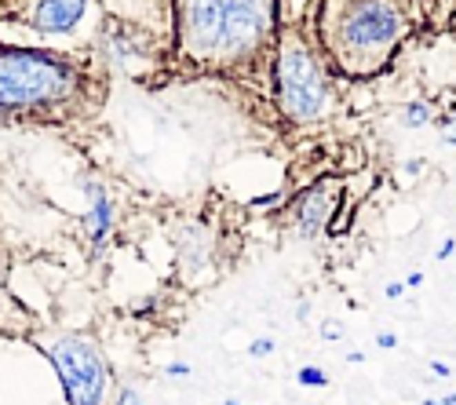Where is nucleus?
I'll return each mask as SVG.
<instances>
[{
    "mask_svg": "<svg viewBox=\"0 0 456 405\" xmlns=\"http://www.w3.org/2000/svg\"><path fill=\"white\" fill-rule=\"evenodd\" d=\"M270 19V0H179V44L197 62L252 52Z\"/></svg>",
    "mask_w": 456,
    "mask_h": 405,
    "instance_id": "f257e3e1",
    "label": "nucleus"
},
{
    "mask_svg": "<svg viewBox=\"0 0 456 405\" xmlns=\"http://www.w3.org/2000/svg\"><path fill=\"white\" fill-rule=\"evenodd\" d=\"M402 0H328L325 4V41L339 66L365 73L379 66L405 33Z\"/></svg>",
    "mask_w": 456,
    "mask_h": 405,
    "instance_id": "f03ea898",
    "label": "nucleus"
},
{
    "mask_svg": "<svg viewBox=\"0 0 456 405\" xmlns=\"http://www.w3.org/2000/svg\"><path fill=\"white\" fill-rule=\"evenodd\" d=\"M70 70L59 59L37 52H8L0 55V113L55 103L70 92Z\"/></svg>",
    "mask_w": 456,
    "mask_h": 405,
    "instance_id": "7ed1b4c3",
    "label": "nucleus"
},
{
    "mask_svg": "<svg viewBox=\"0 0 456 405\" xmlns=\"http://www.w3.org/2000/svg\"><path fill=\"white\" fill-rule=\"evenodd\" d=\"M37 347L55 365L70 405H103L106 402L110 365L103 358V350L88 336H52V339H41Z\"/></svg>",
    "mask_w": 456,
    "mask_h": 405,
    "instance_id": "20e7f679",
    "label": "nucleus"
},
{
    "mask_svg": "<svg viewBox=\"0 0 456 405\" xmlns=\"http://www.w3.org/2000/svg\"><path fill=\"white\" fill-rule=\"evenodd\" d=\"M277 92H281V110L293 121H314L328 106V81L318 66V59L307 44L285 41L281 59H277Z\"/></svg>",
    "mask_w": 456,
    "mask_h": 405,
    "instance_id": "39448f33",
    "label": "nucleus"
},
{
    "mask_svg": "<svg viewBox=\"0 0 456 405\" xmlns=\"http://www.w3.org/2000/svg\"><path fill=\"white\" fill-rule=\"evenodd\" d=\"M336 205H339V186H336V183H318V186L303 190V194L296 197V205H293L296 230H299L303 237L321 234L325 226H328V219H333Z\"/></svg>",
    "mask_w": 456,
    "mask_h": 405,
    "instance_id": "423d86ee",
    "label": "nucleus"
},
{
    "mask_svg": "<svg viewBox=\"0 0 456 405\" xmlns=\"http://www.w3.org/2000/svg\"><path fill=\"white\" fill-rule=\"evenodd\" d=\"M88 0H37L33 8V26L44 33H70L84 15Z\"/></svg>",
    "mask_w": 456,
    "mask_h": 405,
    "instance_id": "0eeeda50",
    "label": "nucleus"
},
{
    "mask_svg": "<svg viewBox=\"0 0 456 405\" xmlns=\"http://www.w3.org/2000/svg\"><path fill=\"white\" fill-rule=\"evenodd\" d=\"M88 190H92V208H88V216H84V230L99 245V241H106V234L113 226V208H110V197L99 186H88Z\"/></svg>",
    "mask_w": 456,
    "mask_h": 405,
    "instance_id": "6e6552de",
    "label": "nucleus"
},
{
    "mask_svg": "<svg viewBox=\"0 0 456 405\" xmlns=\"http://www.w3.org/2000/svg\"><path fill=\"white\" fill-rule=\"evenodd\" d=\"M430 117H435V113H430L427 103H409V106H405V117L402 121H405V128H424Z\"/></svg>",
    "mask_w": 456,
    "mask_h": 405,
    "instance_id": "1a4fd4ad",
    "label": "nucleus"
},
{
    "mask_svg": "<svg viewBox=\"0 0 456 405\" xmlns=\"http://www.w3.org/2000/svg\"><path fill=\"white\" fill-rule=\"evenodd\" d=\"M296 384L299 387H325L328 384V373L318 369V365H303V369L296 373Z\"/></svg>",
    "mask_w": 456,
    "mask_h": 405,
    "instance_id": "9d476101",
    "label": "nucleus"
},
{
    "mask_svg": "<svg viewBox=\"0 0 456 405\" xmlns=\"http://www.w3.org/2000/svg\"><path fill=\"white\" fill-rule=\"evenodd\" d=\"M321 336L333 339V344H336V339H344V322H339V318H325L321 322Z\"/></svg>",
    "mask_w": 456,
    "mask_h": 405,
    "instance_id": "9b49d317",
    "label": "nucleus"
},
{
    "mask_svg": "<svg viewBox=\"0 0 456 405\" xmlns=\"http://www.w3.org/2000/svg\"><path fill=\"white\" fill-rule=\"evenodd\" d=\"M248 354H252V358H267V354H274V339H267V336H263V339H252V344H248Z\"/></svg>",
    "mask_w": 456,
    "mask_h": 405,
    "instance_id": "f8f14e48",
    "label": "nucleus"
},
{
    "mask_svg": "<svg viewBox=\"0 0 456 405\" xmlns=\"http://www.w3.org/2000/svg\"><path fill=\"white\" fill-rule=\"evenodd\" d=\"M113 405H143V398H139L132 387H121L117 391V402H113Z\"/></svg>",
    "mask_w": 456,
    "mask_h": 405,
    "instance_id": "ddd939ff",
    "label": "nucleus"
},
{
    "mask_svg": "<svg viewBox=\"0 0 456 405\" xmlns=\"http://www.w3.org/2000/svg\"><path fill=\"white\" fill-rule=\"evenodd\" d=\"M376 347H379V350H395V347H398V336H395V333H379V336H376Z\"/></svg>",
    "mask_w": 456,
    "mask_h": 405,
    "instance_id": "4468645a",
    "label": "nucleus"
},
{
    "mask_svg": "<svg viewBox=\"0 0 456 405\" xmlns=\"http://www.w3.org/2000/svg\"><path fill=\"white\" fill-rule=\"evenodd\" d=\"M453 252H456V237H446V241H442V245H438V252H435V259H449V256H453Z\"/></svg>",
    "mask_w": 456,
    "mask_h": 405,
    "instance_id": "2eb2a0df",
    "label": "nucleus"
},
{
    "mask_svg": "<svg viewBox=\"0 0 456 405\" xmlns=\"http://www.w3.org/2000/svg\"><path fill=\"white\" fill-rule=\"evenodd\" d=\"M384 296H387V299H402V296H405V281H387Z\"/></svg>",
    "mask_w": 456,
    "mask_h": 405,
    "instance_id": "dca6fc26",
    "label": "nucleus"
},
{
    "mask_svg": "<svg viewBox=\"0 0 456 405\" xmlns=\"http://www.w3.org/2000/svg\"><path fill=\"white\" fill-rule=\"evenodd\" d=\"M168 376H172V379H186V376H190V365H186V362H172V365H168Z\"/></svg>",
    "mask_w": 456,
    "mask_h": 405,
    "instance_id": "f3484780",
    "label": "nucleus"
},
{
    "mask_svg": "<svg viewBox=\"0 0 456 405\" xmlns=\"http://www.w3.org/2000/svg\"><path fill=\"white\" fill-rule=\"evenodd\" d=\"M442 139H446L449 146H456V113H453V117L446 121V128H442Z\"/></svg>",
    "mask_w": 456,
    "mask_h": 405,
    "instance_id": "a211bd4d",
    "label": "nucleus"
},
{
    "mask_svg": "<svg viewBox=\"0 0 456 405\" xmlns=\"http://www.w3.org/2000/svg\"><path fill=\"white\" fill-rule=\"evenodd\" d=\"M430 373H435L438 379H449V376H453V369H449L446 362H430Z\"/></svg>",
    "mask_w": 456,
    "mask_h": 405,
    "instance_id": "6ab92c4d",
    "label": "nucleus"
},
{
    "mask_svg": "<svg viewBox=\"0 0 456 405\" xmlns=\"http://www.w3.org/2000/svg\"><path fill=\"white\" fill-rule=\"evenodd\" d=\"M405 172H409V175H420V172H424V161H420V157L405 161Z\"/></svg>",
    "mask_w": 456,
    "mask_h": 405,
    "instance_id": "aec40b11",
    "label": "nucleus"
},
{
    "mask_svg": "<svg viewBox=\"0 0 456 405\" xmlns=\"http://www.w3.org/2000/svg\"><path fill=\"white\" fill-rule=\"evenodd\" d=\"M416 285H424V274L420 270H413L409 277H405V288H416Z\"/></svg>",
    "mask_w": 456,
    "mask_h": 405,
    "instance_id": "412c9836",
    "label": "nucleus"
},
{
    "mask_svg": "<svg viewBox=\"0 0 456 405\" xmlns=\"http://www.w3.org/2000/svg\"><path fill=\"white\" fill-rule=\"evenodd\" d=\"M442 405H456V391H453V395H446V398H442Z\"/></svg>",
    "mask_w": 456,
    "mask_h": 405,
    "instance_id": "4be33fe9",
    "label": "nucleus"
},
{
    "mask_svg": "<svg viewBox=\"0 0 456 405\" xmlns=\"http://www.w3.org/2000/svg\"><path fill=\"white\" fill-rule=\"evenodd\" d=\"M420 405H442V398H424Z\"/></svg>",
    "mask_w": 456,
    "mask_h": 405,
    "instance_id": "5701e85b",
    "label": "nucleus"
},
{
    "mask_svg": "<svg viewBox=\"0 0 456 405\" xmlns=\"http://www.w3.org/2000/svg\"><path fill=\"white\" fill-rule=\"evenodd\" d=\"M223 405H245V402H237V398H226Z\"/></svg>",
    "mask_w": 456,
    "mask_h": 405,
    "instance_id": "b1692460",
    "label": "nucleus"
}]
</instances>
